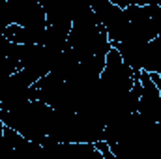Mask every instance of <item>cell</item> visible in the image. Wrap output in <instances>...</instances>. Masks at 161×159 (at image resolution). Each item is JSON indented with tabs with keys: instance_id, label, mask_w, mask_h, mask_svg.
Masks as SVG:
<instances>
[{
	"instance_id": "1",
	"label": "cell",
	"mask_w": 161,
	"mask_h": 159,
	"mask_svg": "<svg viewBox=\"0 0 161 159\" xmlns=\"http://www.w3.org/2000/svg\"><path fill=\"white\" fill-rule=\"evenodd\" d=\"M90 8L96 13L97 21L103 25V28H105V32L109 36L111 45L113 47L118 45L124 40L125 30H127V25H129L124 9L118 8L113 0H96V2L90 4Z\"/></svg>"
},
{
	"instance_id": "2",
	"label": "cell",
	"mask_w": 161,
	"mask_h": 159,
	"mask_svg": "<svg viewBox=\"0 0 161 159\" xmlns=\"http://www.w3.org/2000/svg\"><path fill=\"white\" fill-rule=\"evenodd\" d=\"M41 148L47 159H105L96 144L88 142H47Z\"/></svg>"
}]
</instances>
